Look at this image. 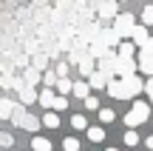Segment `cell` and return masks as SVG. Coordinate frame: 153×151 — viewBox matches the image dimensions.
Masks as SVG:
<instances>
[{
    "label": "cell",
    "instance_id": "1",
    "mask_svg": "<svg viewBox=\"0 0 153 151\" xmlns=\"http://www.w3.org/2000/svg\"><path fill=\"white\" fill-rule=\"evenodd\" d=\"M148 117H150V106L145 100H133V108L125 114V125L128 128H136V125L148 123Z\"/></svg>",
    "mask_w": 153,
    "mask_h": 151
},
{
    "label": "cell",
    "instance_id": "2",
    "mask_svg": "<svg viewBox=\"0 0 153 151\" xmlns=\"http://www.w3.org/2000/svg\"><path fill=\"white\" fill-rule=\"evenodd\" d=\"M119 80H122V100H136L145 80L139 74H128V77H119Z\"/></svg>",
    "mask_w": 153,
    "mask_h": 151
},
{
    "label": "cell",
    "instance_id": "3",
    "mask_svg": "<svg viewBox=\"0 0 153 151\" xmlns=\"http://www.w3.org/2000/svg\"><path fill=\"white\" fill-rule=\"evenodd\" d=\"M133 26H136V20H133L131 11H119V14L114 17V26H111V29L119 34V40H128V34H131Z\"/></svg>",
    "mask_w": 153,
    "mask_h": 151
},
{
    "label": "cell",
    "instance_id": "4",
    "mask_svg": "<svg viewBox=\"0 0 153 151\" xmlns=\"http://www.w3.org/2000/svg\"><path fill=\"white\" fill-rule=\"evenodd\" d=\"M133 60H136V71H142V74H148V77H153V51L139 49Z\"/></svg>",
    "mask_w": 153,
    "mask_h": 151
},
{
    "label": "cell",
    "instance_id": "5",
    "mask_svg": "<svg viewBox=\"0 0 153 151\" xmlns=\"http://www.w3.org/2000/svg\"><path fill=\"white\" fill-rule=\"evenodd\" d=\"M136 74V60L133 57H116L114 60V77H128Z\"/></svg>",
    "mask_w": 153,
    "mask_h": 151
},
{
    "label": "cell",
    "instance_id": "6",
    "mask_svg": "<svg viewBox=\"0 0 153 151\" xmlns=\"http://www.w3.org/2000/svg\"><path fill=\"white\" fill-rule=\"evenodd\" d=\"M119 14V3L116 0H105L102 6L97 9V23H105V20H114Z\"/></svg>",
    "mask_w": 153,
    "mask_h": 151
},
{
    "label": "cell",
    "instance_id": "7",
    "mask_svg": "<svg viewBox=\"0 0 153 151\" xmlns=\"http://www.w3.org/2000/svg\"><path fill=\"white\" fill-rule=\"evenodd\" d=\"M128 40H131L136 49H148L150 34H148V29H145V26H133V29H131V34H128Z\"/></svg>",
    "mask_w": 153,
    "mask_h": 151
},
{
    "label": "cell",
    "instance_id": "8",
    "mask_svg": "<svg viewBox=\"0 0 153 151\" xmlns=\"http://www.w3.org/2000/svg\"><path fill=\"white\" fill-rule=\"evenodd\" d=\"M99 43H102L105 49H116V46H119V34H116L111 26H102L99 29Z\"/></svg>",
    "mask_w": 153,
    "mask_h": 151
},
{
    "label": "cell",
    "instance_id": "9",
    "mask_svg": "<svg viewBox=\"0 0 153 151\" xmlns=\"http://www.w3.org/2000/svg\"><path fill=\"white\" fill-rule=\"evenodd\" d=\"M85 80H88V89H105V83H108L111 77H105L102 71H97V68H94V71L88 74Z\"/></svg>",
    "mask_w": 153,
    "mask_h": 151
},
{
    "label": "cell",
    "instance_id": "10",
    "mask_svg": "<svg viewBox=\"0 0 153 151\" xmlns=\"http://www.w3.org/2000/svg\"><path fill=\"white\" fill-rule=\"evenodd\" d=\"M114 51H116V57H136V51H139V49L131 43V40H119V46H116Z\"/></svg>",
    "mask_w": 153,
    "mask_h": 151
},
{
    "label": "cell",
    "instance_id": "11",
    "mask_svg": "<svg viewBox=\"0 0 153 151\" xmlns=\"http://www.w3.org/2000/svg\"><path fill=\"white\" fill-rule=\"evenodd\" d=\"M76 68H79V74H82V77H88V74H91L94 68H97V63H94L88 54H82L79 60H76Z\"/></svg>",
    "mask_w": 153,
    "mask_h": 151
},
{
    "label": "cell",
    "instance_id": "12",
    "mask_svg": "<svg viewBox=\"0 0 153 151\" xmlns=\"http://www.w3.org/2000/svg\"><path fill=\"white\" fill-rule=\"evenodd\" d=\"M40 83V71L31 66H26V71H23V86H28V89H34V86Z\"/></svg>",
    "mask_w": 153,
    "mask_h": 151
},
{
    "label": "cell",
    "instance_id": "13",
    "mask_svg": "<svg viewBox=\"0 0 153 151\" xmlns=\"http://www.w3.org/2000/svg\"><path fill=\"white\" fill-rule=\"evenodd\" d=\"M54 89H43V91H40V94H37V100H40V106H43V108H48V111H51V108H54Z\"/></svg>",
    "mask_w": 153,
    "mask_h": 151
},
{
    "label": "cell",
    "instance_id": "14",
    "mask_svg": "<svg viewBox=\"0 0 153 151\" xmlns=\"http://www.w3.org/2000/svg\"><path fill=\"white\" fill-rule=\"evenodd\" d=\"M71 94H74V97H79V100H85V97L91 94V89H88L85 80H76V83H71Z\"/></svg>",
    "mask_w": 153,
    "mask_h": 151
},
{
    "label": "cell",
    "instance_id": "15",
    "mask_svg": "<svg viewBox=\"0 0 153 151\" xmlns=\"http://www.w3.org/2000/svg\"><path fill=\"white\" fill-rule=\"evenodd\" d=\"M105 89H108V94L114 97V100H122V80H114V77H111L108 83H105Z\"/></svg>",
    "mask_w": 153,
    "mask_h": 151
},
{
    "label": "cell",
    "instance_id": "16",
    "mask_svg": "<svg viewBox=\"0 0 153 151\" xmlns=\"http://www.w3.org/2000/svg\"><path fill=\"white\" fill-rule=\"evenodd\" d=\"M14 106H17V103H11L9 97H0V120H9L11 111H14Z\"/></svg>",
    "mask_w": 153,
    "mask_h": 151
},
{
    "label": "cell",
    "instance_id": "17",
    "mask_svg": "<svg viewBox=\"0 0 153 151\" xmlns=\"http://www.w3.org/2000/svg\"><path fill=\"white\" fill-rule=\"evenodd\" d=\"M34 100H37V91L28 89V86H23V89H20V106H31Z\"/></svg>",
    "mask_w": 153,
    "mask_h": 151
},
{
    "label": "cell",
    "instance_id": "18",
    "mask_svg": "<svg viewBox=\"0 0 153 151\" xmlns=\"http://www.w3.org/2000/svg\"><path fill=\"white\" fill-rule=\"evenodd\" d=\"M88 131V140H91V143H102L105 140V128H102V125H91V128H85Z\"/></svg>",
    "mask_w": 153,
    "mask_h": 151
},
{
    "label": "cell",
    "instance_id": "19",
    "mask_svg": "<svg viewBox=\"0 0 153 151\" xmlns=\"http://www.w3.org/2000/svg\"><path fill=\"white\" fill-rule=\"evenodd\" d=\"M26 114H28V111H26V106H20V103H17L14 111H11V117H9V120H11V125H23V117H26Z\"/></svg>",
    "mask_w": 153,
    "mask_h": 151
},
{
    "label": "cell",
    "instance_id": "20",
    "mask_svg": "<svg viewBox=\"0 0 153 151\" xmlns=\"http://www.w3.org/2000/svg\"><path fill=\"white\" fill-rule=\"evenodd\" d=\"M40 125H45V128H60V117H57V111H48L43 120H40Z\"/></svg>",
    "mask_w": 153,
    "mask_h": 151
},
{
    "label": "cell",
    "instance_id": "21",
    "mask_svg": "<svg viewBox=\"0 0 153 151\" xmlns=\"http://www.w3.org/2000/svg\"><path fill=\"white\" fill-rule=\"evenodd\" d=\"M20 128H26V131H31V134H34V131H37V128H43V125H40V120H37V117L26 114V117H23V125H20Z\"/></svg>",
    "mask_w": 153,
    "mask_h": 151
},
{
    "label": "cell",
    "instance_id": "22",
    "mask_svg": "<svg viewBox=\"0 0 153 151\" xmlns=\"http://www.w3.org/2000/svg\"><path fill=\"white\" fill-rule=\"evenodd\" d=\"M31 68L45 71V68H48V54H34V57H31Z\"/></svg>",
    "mask_w": 153,
    "mask_h": 151
},
{
    "label": "cell",
    "instance_id": "23",
    "mask_svg": "<svg viewBox=\"0 0 153 151\" xmlns=\"http://www.w3.org/2000/svg\"><path fill=\"white\" fill-rule=\"evenodd\" d=\"M54 89L60 91L62 97H65V94H71V80H68V77H57V83H54Z\"/></svg>",
    "mask_w": 153,
    "mask_h": 151
},
{
    "label": "cell",
    "instance_id": "24",
    "mask_svg": "<svg viewBox=\"0 0 153 151\" xmlns=\"http://www.w3.org/2000/svg\"><path fill=\"white\" fill-rule=\"evenodd\" d=\"M31 148L34 151H51V140H45V137H34V140H31Z\"/></svg>",
    "mask_w": 153,
    "mask_h": 151
},
{
    "label": "cell",
    "instance_id": "25",
    "mask_svg": "<svg viewBox=\"0 0 153 151\" xmlns=\"http://www.w3.org/2000/svg\"><path fill=\"white\" fill-rule=\"evenodd\" d=\"M68 68H71V66H68L65 60H60V57H57V63H54V68H51V71H54L57 77H68Z\"/></svg>",
    "mask_w": 153,
    "mask_h": 151
},
{
    "label": "cell",
    "instance_id": "26",
    "mask_svg": "<svg viewBox=\"0 0 153 151\" xmlns=\"http://www.w3.org/2000/svg\"><path fill=\"white\" fill-rule=\"evenodd\" d=\"M40 80H43L48 89H54V83H57V74L51 71V68H45V71H40Z\"/></svg>",
    "mask_w": 153,
    "mask_h": 151
},
{
    "label": "cell",
    "instance_id": "27",
    "mask_svg": "<svg viewBox=\"0 0 153 151\" xmlns=\"http://www.w3.org/2000/svg\"><path fill=\"white\" fill-rule=\"evenodd\" d=\"M139 143H142V140H139V134H136L133 128H128V131H125V146L133 148V146H139Z\"/></svg>",
    "mask_w": 153,
    "mask_h": 151
},
{
    "label": "cell",
    "instance_id": "28",
    "mask_svg": "<svg viewBox=\"0 0 153 151\" xmlns=\"http://www.w3.org/2000/svg\"><path fill=\"white\" fill-rule=\"evenodd\" d=\"M97 111H99V123H114L116 120L114 108H97Z\"/></svg>",
    "mask_w": 153,
    "mask_h": 151
},
{
    "label": "cell",
    "instance_id": "29",
    "mask_svg": "<svg viewBox=\"0 0 153 151\" xmlns=\"http://www.w3.org/2000/svg\"><path fill=\"white\" fill-rule=\"evenodd\" d=\"M71 125H74L76 131H85L88 128V120L82 117V114H74V117H71Z\"/></svg>",
    "mask_w": 153,
    "mask_h": 151
},
{
    "label": "cell",
    "instance_id": "30",
    "mask_svg": "<svg viewBox=\"0 0 153 151\" xmlns=\"http://www.w3.org/2000/svg\"><path fill=\"white\" fill-rule=\"evenodd\" d=\"M142 26L145 29L153 26V6H145V9H142Z\"/></svg>",
    "mask_w": 153,
    "mask_h": 151
},
{
    "label": "cell",
    "instance_id": "31",
    "mask_svg": "<svg viewBox=\"0 0 153 151\" xmlns=\"http://www.w3.org/2000/svg\"><path fill=\"white\" fill-rule=\"evenodd\" d=\"M65 108H68V97L57 94V97H54V108H51V111H65Z\"/></svg>",
    "mask_w": 153,
    "mask_h": 151
},
{
    "label": "cell",
    "instance_id": "32",
    "mask_svg": "<svg viewBox=\"0 0 153 151\" xmlns=\"http://www.w3.org/2000/svg\"><path fill=\"white\" fill-rule=\"evenodd\" d=\"M14 146V137L6 134V131H0V148H11Z\"/></svg>",
    "mask_w": 153,
    "mask_h": 151
},
{
    "label": "cell",
    "instance_id": "33",
    "mask_svg": "<svg viewBox=\"0 0 153 151\" xmlns=\"http://www.w3.org/2000/svg\"><path fill=\"white\" fill-rule=\"evenodd\" d=\"M82 103H85V108H88V111H97V108H99V100H97L94 94H88V97H85Z\"/></svg>",
    "mask_w": 153,
    "mask_h": 151
},
{
    "label": "cell",
    "instance_id": "34",
    "mask_svg": "<svg viewBox=\"0 0 153 151\" xmlns=\"http://www.w3.org/2000/svg\"><path fill=\"white\" fill-rule=\"evenodd\" d=\"M62 148H65V151H79V140L68 137V140H62Z\"/></svg>",
    "mask_w": 153,
    "mask_h": 151
},
{
    "label": "cell",
    "instance_id": "35",
    "mask_svg": "<svg viewBox=\"0 0 153 151\" xmlns=\"http://www.w3.org/2000/svg\"><path fill=\"white\" fill-rule=\"evenodd\" d=\"M3 89H11V74H0V91Z\"/></svg>",
    "mask_w": 153,
    "mask_h": 151
},
{
    "label": "cell",
    "instance_id": "36",
    "mask_svg": "<svg viewBox=\"0 0 153 151\" xmlns=\"http://www.w3.org/2000/svg\"><path fill=\"white\" fill-rule=\"evenodd\" d=\"M142 91H148V97L153 103V77H148V83H142Z\"/></svg>",
    "mask_w": 153,
    "mask_h": 151
},
{
    "label": "cell",
    "instance_id": "37",
    "mask_svg": "<svg viewBox=\"0 0 153 151\" xmlns=\"http://www.w3.org/2000/svg\"><path fill=\"white\" fill-rule=\"evenodd\" d=\"M102 3H105V0H88V9H91L94 14H97V9H99V6H102Z\"/></svg>",
    "mask_w": 153,
    "mask_h": 151
},
{
    "label": "cell",
    "instance_id": "38",
    "mask_svg": "<svg viewBox=\"0 0 153 151\" xmlns=\"http://www.w3.org/2000/svg\"><path fill=\"white\" fill-rule=\"evenodd\" d=\"M145 146H148V148H150V151H153V134H150V137H148V140H145Z\"/></svg>",
    "mask_w": 153,
    "mask_h": 151
},
{
    "label": "cell",
    "instance_id": "39",
    "mask_svg": "<svg viewBox=\"0 0 153 151\" xmlns=\"http://www.w3.org/2000/svg\"><path fill=\"white\" fill-rule=\"evenodd\" d=\"M148 51H153V37H150V40H148Z\"/></svg>",
    "mask_w": 153,
    "mask_h": 151
},
{
    "label": "cell",
    "instance_id": "40",
    "mask_svg": "<svg viewBox=\"0 0 153 151\" xmlns=\"http://www.w3.org/2000/svg\"><path fill=\"white\" fill-rule=\"evenodd\" d=\"M76 6H88V0H76Z\"/></svg>",
    "mask_w": 153,
    "mask_h": 151
},
{
    "label": "cell",
    "instance_id": "41",
    "mask_svg": "<svg viewBox=\"0 0 153 151\" xmlns=\"http://www.w3.org/2000/svg\"><path fill=\"white\" fill-rule=\"evenodd\" d=\"M105 151H119V148H105Z\"/></svg>",
    "mask_w": 153,
    "mask_h": 151
},
{
    "label": "cell",
    "instance_id": "42",
    "mask_svg": "<svg viewBox=\"0 0 153 151\" xmlns=\"http://www.w3.org/2000/svg\"><path fill=\"white\" fill-rule=\"evenodd\" d=\"M9 151H20V148H9Z\"/></svg>",
    "mask_w": 153,
    "mask_h": 151
},
{
    "label": "cell",
    "instance_id": "43",
    "mask_svg": "<svg viewBox=\"0 0 153 151\" xmlns=\"http://www.w3.org/2000/svg\"><path fill=\"white\" fill-rule=\"evenodd\" d=\"M122 3H128V0H122Z\"/></svg>",
    "mask_w": 153,
    "mask_h": 151
},
{
    "label": "cell",
    "instance_id": "44",
    "mask_svg": "<svg viewBox=\"0 0 153 151\" xmlns=\"http://www.w3.org/2000/svg\"><path fill=\"white\" fill-rule=\"evenodd\" d=\"M0 97H3V91H0Z\"/></svg>",
    "mask_w": 153,
    "mask_h": 151
}]
</instances>
